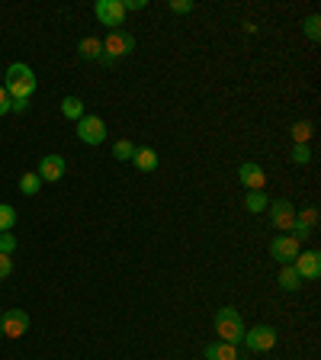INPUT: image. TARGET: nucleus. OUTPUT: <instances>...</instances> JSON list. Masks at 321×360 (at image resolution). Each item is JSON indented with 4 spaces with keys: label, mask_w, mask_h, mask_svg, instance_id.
I'll use <instances>...</instances> for the list:
<instances>
[{
    "label": "nucleus",
    "mask_w": 321,
    "mask_h": 360,
    "mask_svg": "<svg viewBox=\"0 0 321 360\" xmlns=\"http://www.w3.org/2000/svg\"><path fill=\"white\" fill-rule=\"evenodd\" d=\"M17 251V238L13 231H0V254H13Z\"/></svg>",
    "instance_id": "25"
},
{
    "label": "nucleus",
    "mask_w": 321,
    "mask_h": 360,
    "mask_svg": "<svg viewBox=\"0 0 321 360\" xmlns=\"http://www.w3.org/2000/svg\"><path fill=\"white\" fill-rule=\"evenodd\" d=\"M13 274V258L10 254H0V280H7Z\"/></svg>",
    "instance_id": "27"
},
{
    "label": "nucleus",
    "mask_w": 321,
    "mask_h": 360,
    "mask_svg": "<svg viewBox=\"0 0 321 360\" xmlns=\"http://www.w3.org/2000/svg\"><path fill=\"white\" fill-rule=\"evenodd\" d=\"M202 357L206 360H238V348H235V344L219 341V344H209V348L202 351Z\"/></svg>",
    "instance_id": "14"
},
{
    "label": "nucleus",
    "mask_w": 321,
    "mask_h": 360,
    "mask_svg": "<svg viewBox=\"0 0 321 360\" xmlns=\"http://www.w3.org/2000/svg\"><path fill=\"white\" fill-rule=\"evenodd\" d=\"M97 19H100L103 26H122V19H126V7H122V0H97Z\"/></svg>",
    "instance_id": "8"
},
{
    "label": "nucleus",
    "mask_w": 321,
    "mask_h": 360,
    "mask_svg": "<svg viewBox=\"0 0 321 360\" xmlns=\"http://www.w3.org/2000/svg\"><path fill=\"white\" fill-rule=\"evenodd\" d=\"M132 164L138 167V171H155L157 167V151L155 148H135V158H132Z\"/></svg>",
    "instance_id": "16"
},
{
    "label": "nucleus",
    "mask_w": 321,
    "mask_h": 360,
    "mask_svg": "<svg viewBox=\"0 0 321 360\" xmlns=\"http://www.w3.org/2000/svg\"><path fill=\"white\" fill-rule=\"evenodd\" d=\"M280 287H283L286 293H295V290L302 287V277L295 274L293 264H283V270H280Z\"/></svg>",
    "instance_id": "17"
},
{
    "label": "nucleus",
    "mask_w": 321,
    "mask_h": 360,
    "mask_svg": "<svg viewBox=\"0 0 321 360\" xmlns=\"http://www.w3.org/2000/svg\"><path fill=\"white\" fill-rule=\"evenodd\" d=\"M293 161L295 164H309V161H312V148L309 145H293Z\"/></svg>",
    "instance_id": "24"
},
{
    "label": "nucleus",
    "mask_w": 321,
    "mask_h": 360,
    "mask_svg": "<svg viewBox=\"0 0 321 360\" xmlns=\"http://www.w3.org/2000/svg\"><path fill=\"white\" fill-rule=\"evenodd\" d=\"M113 158H116V161H132V158H135V145L128 139L116 142V145H113Z\"/></svg>",
    "instance_id": "22"
},
{
    "label": "nucleus",
    "mask_w": 321,
    "mask_h": 360,
    "mask_svg": "<svg viewBox=\"0 0 321 360\" xmlns=\"http://www.w3.org/2000/svg\"><path fill=\"white\" fill-rule=\"evenodd\" d=\"M193 7H196L193 0H171V13H190Z\"/></svg>",
    "instance_id": "28"
},
{
    "label": "nucleus",
    "mask_w": 321,
    "mask_h": 360,
    "mask_svg": "<svg viewBox=\"0 0 321 360\" xmlns=\"http://www.w3.org/2000/svg\"><path fill=\"white\" fill-rule=\"evenodd\" d=\"M122 7H126V13L128 10H142L145 7V0H122Z\"/></svg>",
    "instance_id": "31"
},
{
    "label": "nucleus",
    "mask_w": 321,
    "mask_h": 360,
    "mask_svg": "<svg viewBox=\"0 0 321 360\" xmlns=\"http://www.w3.org/2000/svg\"><path fill=\"white\" fill-rule=\"evenodd\" d=\"M64 158L61 155H46L42 158V161H39V180H42V184H58V180H61L64 177Z\"/></svg>",
    "instance_id": "11"
},
{
    "label": "nucleus",
    "mask_w": 321,
    "mask_h": 360,
    "mask_svg": "<svg viewBox=\"0 0 321 360\" xmlns=\"http://www.w3.org/2000/svg\"><path fill=\"white\" fill-rule=\"evenodd\" d=\"M238 180L248 187V190H264L266 174H264V167H260V164H254V161H244V164L238 167Z\"/></svg>",
    "instance_id": "12"
},
{
    "label": "nucleus",
    "mask_w": 321,
    "mask_h": 360,
    "mask_svg": "<svg viewBox=\"0 0 321 360\" xmlns=\"http://www.w3.org/2000/svg\"><path fill=\"white\" fill-rule=\"evenodd\" d=\"M0 338H3V325H0Z\"/></svg>",
    "instance_id": "32"
},
{
    "label": "nucleus",
    "mask_w": 321,
    "mask_h": 360,
    "mask_svg": "<svg viewBox=\"0 0 321 360\" xmlns=\"http://www.w3.org/2000/svg\"><path fill=\"white\" fill-rule=\"evenodd\" d=\"M293 139H295V145H309V139H312V126H309V122H295Z\"/></svg>",
    "instance_id": "23"
},
{
    "label": "nucleus",
    "mask_w": 321,
    "mask_h": 360,
    "mask_svg": "<svg viewBox=\"0 0 321 360\" xmlns=\"http://www.w3.org/2000/svg\"><path fill=\"white\" fill-rule=\"evenodd\" d=\"M39 190H42L39 174H23V177H19V193H23V196H36Z\"/></svg>",
    "instance_id": "20"
},
{
    "label": "nucleus",
    "mask_w": 321,
    "mask_h": 360,
    "mask_svg": "<svg viewBox=\"0 0 321 360\" xmlns=\"http://www.w3.org/2000/svg\"><path fill=\"white\" fill-rule=\"evenodd\" d=\"M266 206H270V200H266L264 190H248V196H244V209L248 213H266Z\"/></svg>",
    "instance_id": "18"
},
{
    "label": "nucleus",
    "mask_w": 321,
    "mask_h": 360,
    "mask_svg": "<svg viewBox=\"0 0 321 360\" xmlns=\"http://www.w3.org/2000/svg\"><path fill=\"white\" fill-rule=\"evenodd\" d=\"M10 110H13V113H26L29 110V100H10Z\"/></svg>",
    "instance_id": "30"
},
{
    "label": "nucleus",
    "mask_w": 321,
    "mask_h": 360,
    "mask_svg": "<svg viewBox=\"0 0 321 360\" xmlns=\"http://www.w3.org/2000/svg\"><path fill=\"white\" fill-rule=\"evenodd\" d=\"M103 42V65H113L116 58H122V55H128L132 48H135V39L128 36V32H119V29H110V36L106 39H100Z\"/></svg>",
    "instance_id": "3"
},
{
    "label": "nucleus",
    "mask_w": 321,
    "mask_h": 360,
    "mask_svg": "<svg viewBox=\"0 0 321 360\" xmlns=\"http://www.w3.org/2000/svg\"><path fill=\"white\" fill-rule=\"evenodd\" d=\"M77 55L87 58V61H97V58H103V42L93 36L81 39V42H77Z\"/></svg>",
    "instance_id": "15"
},
{
    "label": "nucleus",
    "mask_w": 321,
    "mask_h": 360,
    "mask_svg": "<svg viewBox=\"0 0 321 360\" xmlns=\"http://www.w3.org/2000/svg\"><path fill=\"white\" fill-rule=\"evenodd\" d=\"M7 113H10V97L3 91V84H0V116H7Z\"/></svg>",
    "instance_id": "29"
},
{
    "label": "nucleus",
    "mask_w": 321,
    "mask_h": 360,
    "mask_svg": "<svg viewBox=\"0 0 321 360\" xmlns=\"http://www.w3.org/2000/svg\"><path fill=\"white\" fill-rule=\"evenodd\" d=\"M315 225H318V213L315 209H302V213H295V222H293V238H309L315 235Z\"/></svg>",
    "instance_id": "13"
},
{
    "label": "nucleus",
    "mask_w": 321,
    "mask_h": 360,
    "mask_svg": "<svg viewBox=\"0 0 321 360\" xmlns=\"http://www.w3.org/2000/svg\"><path fill=\"white\" fill-rule=\"evenodd\" d=\"M0 325H3V338H23L29 332V315L23 309H10L0 315Z\"/></svg>",
    "instance_id": "9"
},
{
    "label": "nucleus",
    "mask_w": 321,
    "mask_h": 360,
    "mask_svg": "<svg viewBox=\"0 0 321 360\" xmlns=\"http://www.w3.org/2000/svg\"><path fill=\"white\" fill-rule=\"evenodd\" d=\"M321 19L318 17H309V19H305V36H309V39H312V42H318V39H321Z\"/></svg>",
    "instance_id": "26"
},
{
    "label": "nucleus",
    "mask_w": 321,
    "mask_h": 360,
    "mask_svg": "<svg viewBox=\"0 0 321 360\" xmlns=\"http://www.w3.org/2000/svg\"><path fill=\"white\" fill-rule=\"evenodd\" d=\"M77 139H81L84 145H100V142L106 139V122H103L100 116H81V120H77Z\"/></svg>",
    "instance_id": "4"
},
{
    "label": "nucleus",
    "mask_w": 321,
    "mask_h": 360,
    "mask_svg": "<svg viewBox=\"0 0 321 360\" xmlns=\"http://www.w3.org/2000/svg\"><path fill=\"white\" fill-rule=\"evenodd\" d=\"M293 267L302 280H318L321 277V254L318 251H299V258L293 260Z\"/></svg>",
    "instance_id": "10"
},
{
    "label": "nucleus",
    "mask_w": 321,
    "mask_h": 360,
    "mask_svg": "<svg viewBox=\"0 0 321 360\" xmlns=\"http://www.w3.org/2000/svg\"><path fill=\"white\" fill-rule=\"evenodd\" d=\"M36 74L29 65H10L7 68V77H3V91H7L10 100H29L36 93Z\"/></svg>",
    "instance_id": "1"
},
{
    "label": "nucleus",
    "mask_w": 321,
    "mask_h": 360,
    "mask_svg": "<svg viewBox=\"0 0 321 360\" xmlns=\"http://www.w3.org/2000/svg\"><path fill=\"white\" fill-rule=\"evenodd\" d=\"M215 332L222 334V341L225 344H238L241 338H244V319H241L238 309H231V305H225V309H219L215 312Z\"/></svg>",
    "instance_id": "2"
},
{
    "label": "nucleus",
    "mask_w": 321,
    "mask_h": 360,
    "mask_svg": "<svg viewBox=\"0 0 321 360\" xmlns=\"http://www.w3.org/2000/svg\"><path fill=\"white\" fill-rule=\"evenodd\" d=\"M13 229H17V209L0 203V231H13Z\"/></svg>",
    "instance_id": "21"
},
{
    "label": "nucleus",
    "mask_w": 321,
    "mask_h": 360,
    "mask_svg": "<svg viewBox=\"0 0 321 360\" xmlns=\"http://www.w3.org/2000/svg\"><path fill=\"white\" fill-rule=\"evenodd\" d=\"M299 238H293V235H276L273 241H270V254L276 258V264H293L295 258H299Z\"/></svg>",
    "instance_id": "6"
},
{
    "label": "nucleus",
    "mask_w": 321,
    "mask_h": 360,
    "mask_svg": "<svg viewBox=\"0 0 321 360\" xmlns=\"http://www.w3.org/2000/svg\"><path fill=\"white\" fill-rule=\"evenodd\" d=\"M61 116L64 120H81L84 116V103L77 97H64L61 100Z\"/></svg>",
    "instance_id": "19"
},
{
    "label": "nucleus",
    "mask_w": 321,
    "mask_h": 360,
    "mask_svg": "<svg viewBox=\"0 0 321 360\" xmlns=\"http://www.w3.org/2000/svg\"><path fill=\"white\" fill-rule=\"evenodd\" d=\"M241 341L248 344V351L264 354V351H270V348H276V332L270 328V325H254L251 332H244Z\"/></svg>",
    "instance_id": "5"
},
{
    "label": "nucleus",
    "mask_w": 321,
    "mask_h": 360,
    "mask_svg": "<svg viewBox=\"0 0 321 360\" xmlns=\"http://www.w3.org/2000/svg\"><path fill=\"white\" fill-rule=\"evenodd\" d=\"M266 213H270V222H273L276 231H289L295 222V206L289 200H276V203L266 206Z\"/></svg>",
    "instance_id": "7"
}]
</instances>
